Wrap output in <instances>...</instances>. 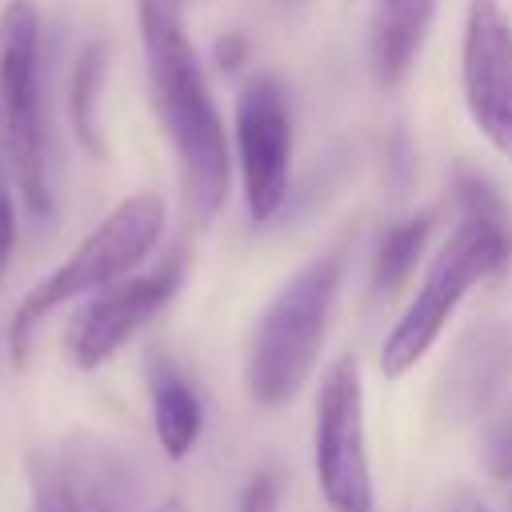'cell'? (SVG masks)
I'll return each instance as SVG.
<instances>
[{
	"label": "cell",
	"mask_w": 512,
	"mask_h": 512,
	"mask_svg": "<svg viewBox=\"0 0 512 512\" xmlns=\"http://www.w3.org/2000/svg\"><path fill=\"white\" fill-rule=\"evenodd\" d=\"M136 24L148 60L152 104L180 164L184 204L196 220H208L228 196L232 152L200 56L184 32L180 0H136Z\"/></svg>",
	"instance_id": "6da1fadb"
},
{
	"label": "cell",
	"mask_w": 512,
	"mask_h": 512,
	"mask_svg": "<svg viewBox=\"0 0 512 512\" xmlns=\"http://www.w3.org/2000/svg\"><path fill=\"white\" fill-rule=\"evenodd\" d=\"M344 268L348 260L340 248L312 256L260 312L244 356V384L260 408H280L308 384L328 336Z\"/></svg>",
	"instance_id": "7a4b0ae2"
},
{
	"label": "cell",
	"mask_w": 512,
	"mask_h": 512,
	"mask_svg": "<svg viewBox=\"0 0 512 512\" xmlns=\"http://www.w3.org/2000/svg\"><path fill=\"white\" fill-rule=\"evenodd\" d=\"M508 260H512V220H508V208L464 212L460 224L452 228V236L444 240V248L436 252V260L428 264L412 304L400 312V320L384 336L380 372L388 380H396L408 368H416L428 356V348L440 340V332L452 320V312L460 308V300L480 280L500 272Z\"/></svg>",
	"instance_id": "3957f363"
},
{
	"label": "cell",
	"mask_w": 512,
	"mask_h": 512,
	"mask_svg": "<svg viewBox=\"0 0 512 512\" xmlns=\"http://www.w3.org/2000/svg\"><path fill=\"white\" fill-rule=\"evenodd\" d=\"M160 232H164V200L156 192H136V196L120 200L72 248L68 260L20 300V308L12 316V336H8L12 364L24 368L28 348H32V332L40 320H48L68 300H80V296H92V292L120 284L160 244Z\"/></svg>",
	"instance_id": "277c9868"
},
{
	"label": "cell",
	"mask_w": 512,
	"mask_h": 512,
	"mask_svg": "<svg viewBox=\"0 0 512 512\" xmlns=\"http://www.w3.org/2000/svg\"><path fill=\"white\" fill-rule=\"evenodd\" d=\"M40 8L8 0L0 8V156L32 216L52 212L48 192V132L40 96Z\"/></svg>",
	"instance_id": "5b68a950"
},
{
	"label": "cell",
	"mask_w": 512,
	"mask_h": 512,
	"mask_svg": "<svg viewBox=\"0 0 512 512\" xmlns=\"http://www.w3.org/2000/svg\"><path fill=\"white\" fill-rule=\"evenodd\" d=\"M312 464L320 496L332 512H376V484L364 436V380L356 356L332 360L320 380Z\"/></svg>",
	"instance_id": "8992f818"
},
{
	"label": "cell",
	"mask_w": 512,
	"mask_h": 512,
	"mask_svg": "<svg viewBox=\"0 0 512 512\" xmlns=\"http://www.w3.org/2000/svg\"><path fill=\"white\" fill-rule=\"evenodd\" d=\"M232 140L248 216L256 224H268L284 208L292 176V112L276 76H252L240 88Z\"/></svg>",
	"instance_id": "52a82bcc"
},
{
	"label": "cell",
	"mask_w": 512,
	"mask_h": 512,
	"mask_svg": "<svg viewBox=\"0 0 512 512\" xmlns=\"http://www.w3.org/2000/svg\"><path fill=\"white\" fill-rule=\"evenodd\" d=\"M464 108L480 136L512 156V20L496 0H472L460 40Z\"/></svg>",
	"instance_id": "ba28073f"
},
{
	"label": "cell",
	"mask_w": 512,
	"mask_h": 512,
	"mask_svg": "<svg viewBox=\"0 0 512 512\" xmlns=\"http://www.w3.org/2000/svg\"><path fill=\"white\" fill-rule=\"evenodd\" d=\"M180 272H184V260H180V252H172L160 268H152L144 276H124L120 284L96 292L68 324V340H64L68 360L80 372H92L104 360H112L176 296Z\"/></svg>",
	"instance_id": "9c48e42d"
},
{
	"label": "cell",
	"mask_w": 512,
	"mask_h": 512,
	"mask_svg": "<svg viewBox=\"0 0 512 512\" xmlns=\"http://www.w3.org/2000/svg\"><path fill=\"white\" fill-rule=\"evenodd\" d=\"M60 488L72 512H132L136 508V472L132 464L100 436L72 432L56 456Z\"/></svg>",
	"instance_id": "30bf717a"
},
{
	"label": "cell",
	"mask_w": 512,
	"mask_h": 512,
	"mask_svg": "<svg viewBox=\"0 0 512 512\" xmlns=\"http://www.w3.org/2000/svg\"><path fill=\"white\" fill-rule=\"evenodd\" d=\"M432 16L436 0H376L368 20V68L380 88L404 84L428 40Z\"/></svg>",
	"instance_id": "8fae6325"
},
{
	"label": "cell",
	"mask_w": 512,
	"mask_h": 512,
	"mask_svg": "<svg viewBox=\"0 0 512 512\" xmlns=\"http://www.w3.org/2000/svg\"><path fill=\"white\" fill-rule=\"evenodd\" d=\"M148 396H152V432L160 440V452L168 460H184L204 432L200 392L168 356H152L148 360Z\"/></svg>",
	"instance_id": "7c38bea8"
},
{
	"label": "cell",
	"mask_w": 512,
	"mask_h": 512,
	"mask_svg": "<svg viewBox=\"0 0 512 512\" xmlns=\"http://www.w3.org/2000/svg\"><path fill=\"white\" fill-rule=\"evenodd\" d=\"M508 368V340L500 328H484V332H472L460 352H456V364L448 368V408L456 416H472L476 408L488 404V396L496 392L500 376Z\"/></svg>",
	"instance_id": "4fadbf2b"
},
{
	"label": "cell",
	"mask_w": 512,
	"mask_h": 512,
	"mask_svg": "<svg viewBox=\"0 0 512 512\" xmlns=\"http://www.w3.org/2000/svg\"><path fill=\"white\" fill-rule=\"evenodd\" d=\"M432 224H436V212L424 208V212H416V216H408L384 232V240L376 244V256H372V288L376 292L392 296L408 284V276L416 272V264L424 256Z\"/></svg>",
	"instance_id": "5bb4252c"
},
{
	"label": "cell",
	"mask_w": 512,
	"mask_h": 512,
	"mask_svg": "<svg viewBox=\"0 0 512 512\" xmlns=\"http://www.w3.org/2000/svg\"><path fill=\"white\" fill-rule=\"evenodd\" d=\"M104 80V44H92L80 52L76 72H72V88H68V112H72V132L76 140L92 152L104 156V136H100V120H96V92Z\"/></svg>",
	"instance_id": "9a60e30c"
},
{
	"label": "cell",
	"mask_w": 512,
	"mask_h": 512,
	"mask_svg": "<svg viewBox=\"0 0 512 512\" xmlns=\"http://www.w3.org/2000/svg\"><path fill=\"white\" fill-rule=\"evenodd\" d=\"M28 488H32V508L28 512H72L68 496L60 488V472L56 460H48L44 452L28 456Z\"/></svg>",
	"instance_id": "2e32d148"
},
{
	"label": "cell",
	"mask_w": 512,
	"mask_h": 512,
	"mask_svg": "<svg viewBox=\"0 0 512 512\" xmlns=\"http://www.w3.org/2000/svg\"><path fill=\"white\" fill-rule=\"evenodd\" d=\"M236 512H280V472L264 468V472L248 476V484L240 488Z\"/></svg>",
	"instance_id": "e0dca14e"
},
{
	"label": "cell",
	"mask_w": 512,
	"mask_h": 512,
	"mask_svg": "<svg viewBox=\"0 0 512 512\" xmlns=\"http://www.w3.org/2000/svg\"><path fill=\"white\" fill-rule=\"evenodd\" d=\"M484 456H488L492 476L512 492V416H504L500 424H492V428H488Z\"/></svg>",
	"instance_id": "ac0fdd59"
},
{
	"label": "cell",
	"mask_w": 512,
	"mask_h": 512,
	"mask_svg": "<svg viewBox=\"0 0 512 512\" xmlns=\"http://www.w3.org/2000/svg\"><path fill=\"white\" fill-rule=\"evenodd\" d=\"M12 248H16V208H12V196L0 192V276L8 268Z\"/></svg>",
	"instance_id": "d6986e66"
},
{
	"label": "cell",
	"mask_w": 512,
	"mask_h": 512,
	"mask_svg": "<svg viewBox=\"0 0 512 512\" xmlns=\"http://www.w3.org/2000/svg\"><path fill=\"white\" fill-rule=\"evenodd\" d=\"M440 512H488V508H484V500H480V496H472L468 488H456V492L444 500V508H440Z\"/></svg>",
	"instance_id": "ffe728a7"
},
{
	"label": "cell",
	"mask_w": 512,
	"mask_h": 512,
	"mask_svg": "<svg viewBox=\"0 0 512 512\" xmlns=\"http://www.w3.org/2000/svg\"><path fill=\"white\" fill-rule=\"evenodd\" d=\"M240 52H244V40H240V36H232L228 44H224V40L216 44V56H220V64H228V68L240 60Z\"/></svg>",
	"instance_id": "44dd1931"
},
{
	"label": "cell",
	"mask_w": 512,
	"mask_h": 512,
	"mask_svg": "<svg viewBox=\"0 0 512 512\" xmlns=\"http://www.w3.org/2000/svg\"><path fill=\"white\" fill-rule=\"evenodd\" d=\"M156 512H188V508H184V504H180V500H164V504H160V508H156Z\"/></svg>",
	"instance_id": "7402d4cb"
}]
</instances>
